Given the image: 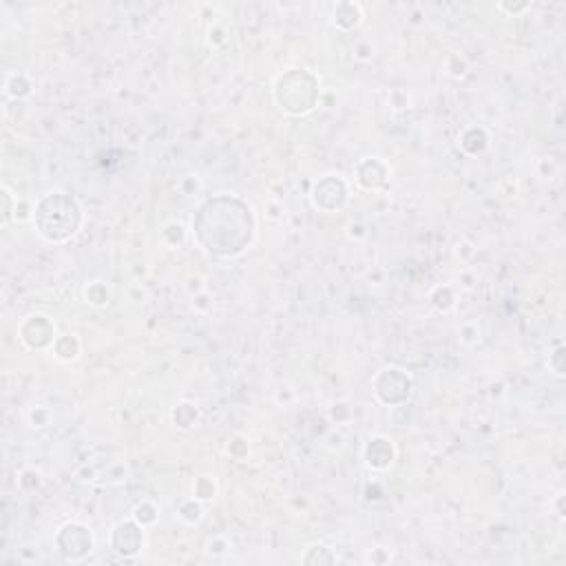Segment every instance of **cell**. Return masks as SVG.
Listing matches in <instances>:
<instances>
[{
    "label": "cell",
    "instance_id": "1",
    "mask_svg": "<svg viewBox=\"0 0 566 566\" xmlns=\"http://www.w3.org/2000/svg\"><path fill=\"white\" fill-rule=\"evenodd\" d=\"M33 221L38 223L40 234L49 241H64L77 228L80 208L73 199L64 197L62 192H55L40 201Z\"/></svg>",
    "mask_w": 566,
    "mask_h": 566
}]
</instances>
